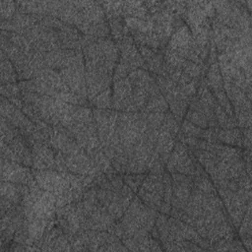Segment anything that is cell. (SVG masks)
Segmentation results:
<instances>
[{
    "instance_id": "cell-1",
    "label": "cell",
    "mask_w": 252,
    "mask_h": 252,
    "mask_svg": "<svg viewBox=\"0 0 252 252\" xmlns=\"http://www.w3.org/2000/svg\"><path fill=\"white\" fill-rule=\"evenodd\" d=\"M2 181H10L16 184L29 185L32 187V176L29 168L20 165L18 162L1 158Z\"/></svg>"
},
{
    "instance_id": "cell-2",
    "label": "cell",
    "mask_w": 252,
    "mask_h": 252,
    "mask_svg": "<svg viewBox=\"0 0 252 252\" xmlns=\"http://www.w3.org/2000/svg\"><path fill=\"white\" fill-rule=\"evenodd\" d=\"M32 161L35 168L46 170L55 166L53 153L41 143H35L32 150Z\"/></svg>"
},
{
    "instance_id": "cell-3",
    "label": "cell",
    "mask_w": 252,
    "mask_h": 252,
    "mask_svg": "<svg viewBox=\"0 0 252 252\" xmlns=\"http://www.w3.org/2000/svg\"><path fill=\"white\" fill-rule=\"evenodd\" d=\"M131 85L128 79L118 80L115 83L113 103L116 108L128 109L132 105Z\"/></svg>"
},
{
    "instance_id": "cell-4",
    "label": "cell",
    "mask_w": 252,
    "mask_h": 252,
    "mask_svg": "<svg viewBox=\"0 0 252 252\" xmlns=\"http://www.w3.org/2000/svg\"><path fill=\"white\" fill-rule=\"evenodd\" d=\"M16 69H14L8 57L5 56V53L2 51V60H1V81L2 85L10 84L16 80Z\"/></svg>"
},
{
    "instance_id": "cell-5",
    "label": "cell",
    "mask_w": 252,
    "mask_h": 252,
    "mask_svg": "<svg viewBox=\"0 0 252 252\" xmlns=\"http://www.w3.org/2000/svg\"><path fill=\"white\" fill-rule=\"evenodd\" d=\"M147 107L151 111L160 112V111H164L166 109L167 104H166L165 99L162 97V95L160 94L157 93V94L150 95V98L147 103Z\"/></svg>"
},
{
    "instance_id": "cell-6",
    "label": "cell",
    "mask_w": 252,
    "mask_h": 252,
    "mask_svg": "<svg viewBox=\"0 0 252 252\" xmlns=\"http://www.w3.org/2000/svg\"><path fill=\"white\" fill-rule=\"evenodd\" d=\"M16 3L12 1H1V19L2 21L10 20L16 13Z\"/></svg>"
},
{
    "instance_id": "cell-7",
    "label": "cell",
    "mask_w": 252,
    "mask_h": 252,
    "mask_svg": "<svg viewBox=\"0 0 252 252\" xmlns=\"http://www.w3.org/2000/svg\"><path fill=\"white\" fill-rule=\"evenodd\" d=\"M110 92L109 90L103 91L100 94H98L96 97L94 98V103L95 106H97L99 109L101 108H107L110 106Z\"/></svg>"
},
{
    "instance_id": "cell-8",
    "label": "cell",
    "mask_w": 252,
    "mask_h": 252,
    "mask_svg": "<svg viewBox=\"0 0 252 252\" xmlns=\"http://www.w3.org/2000/svg\"><path fill=\"white\" fill-rule=\"evenodd\" d=\"M142 179H143V175H140V174L125 176V181L133 190H136L139 187V185L142 183Z\"/></svg>"
}]
</instances>
